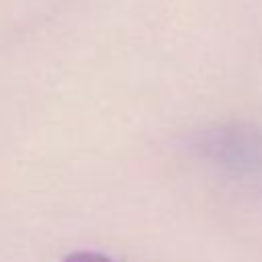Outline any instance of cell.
Listing matches in <instances>:
<instances>
[{"instance_id": "obj_1", "label": "cell", "mask_w": 262, "mask_h": 262, "mask_svg": "<svg viewBox=\"0 0 262 262\" xmlns=\"http://www.w3.org/2000/svg\"><path fill=\"white\" fill-rule=\"evenodd\" d=\"M63 262H113L111 258H106L104 254H98V252H90V250H78V252H72L63 258Z\"/></svg>"}]
</instances>
